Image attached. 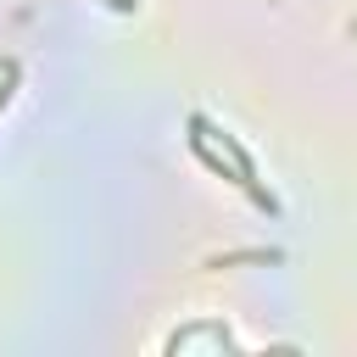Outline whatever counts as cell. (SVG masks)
<instances>
[{
    "instance_id": "4",
    "label": "cell",
    "mask_w": 357,
    "mask_h": 357,
    "mask_svg": "<svg viewBox=\"0 0 357 357\" xmlns=\"http://www.w3.org/2000/svg\"><path fill=\"white\" fill-rule=\"evenodd\" d=\"M112 11H139V0H106Z\"/></svg>"
},
{
    "instance_id": "2",
    "label": "cell",
    "mask_w": 357,
    "mask_h": 357,
    "mask_svg": "<svg viewBox=\"0 0 357 357\" xmlns=\"http://www.w3.org/2000/svg\"><path fill=\"white\" fill-rule=\"evenodd\" d=\"M190 340H218V346H229V351H240V340H234V329H229V324H218V318H195V324H184V329H173V335L162 340V351H178V346H190Z\"/></svg>"
},
{
    "instance_id": "3",
    "label": "cell",
    "mask_w": 357,
    "mask_h": 357,
    "mask_svg": "<svg viewBox=\"0 0 357 357\" xmlns=\"http://www.w3.org/2000/svg\"><path fill=\"white\" fill-rule=\"evenodd\" d=\"M273 262H284L279 245H245V251H218V257H206L201 268H206V273H223V268H273Z\"/></svg>"
},
{
    "instance_id": "5",
    "label": "cell",
    "mask_w": 357,
    "mask_h": 357,
    "mask_svg": "<svg viewBox=\"0 0 357 357\" xmlns=\"http://www.w3.org/2000/svg\"><path fill=\"white\" fill-rule=\"evenodd\" d=\"M0 78H6V61H0Z\"/></svg>"
},
{
    "instance_id": "1",
    "label": "cell",
    "mask_w": 357,
    "mask_h": 357,
    "mask_svg": "<svg viewBox=\"0 0 357 357\" xmlns=\"http://www.w3.org/2000/svg\"><path fill=\"white\" fill-rule=\"evenodd\" d=\"M190 128H201L206 139H218V145H223V156H229V162H234V173H240V190H245V201H251L257 212H268V218H273V212H279V195H273V190L257 178V162H251V151H245V145H240L229 128H212V123H206V112H190Z\"/></svg>"
}]
</instances>
